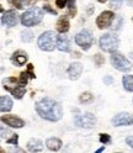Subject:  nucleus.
Segmentation results:
<instances>
[{
	"label": "nucleus",
	"mask_w": 133,
	"mask_h": 153,
	"mask_svg": "<svg viewBox=\"0 0 133 153\" xmlns=\"http://www.w3.org/2000/svg\"><path fill=\"white\" fill-rule=\"evenodd\" d=\"M36 111L40 116L48 121H59L63 116V109L59 102L51 98H43L36 104Z\"/></svg>",
	"instance_id": "nucleus-1"
},
{
	"label": "nucleus",
	"mask_w": 133,
	"mask_h": 153,
	"mask_svg": "<svg viewBox=\"0 0 133 153\" xmlns=\"http://www.w3.org/2000/svg\"><path fill=\"white\" fill-rule=\"evenodd\" d=\"M3 85H4V89L10 91L14 95V98H16V99H22V97L26 94L25 85L21 84L20 79L14 78V76L3 79Z\"/></svg>",
	"instance_id": "nucleus-2"
},
{
	"label": "nucleus",
	"mask_w": 133,
	"mask_h": 153,
	"mask_svg": "<svg viewBox=\"0 0 133 153\" xmlns=\"http://www.w3.org/2000/svg\"><path fill=\"white\" fill-rule=\"evenodd\" d=\"M43 19V11L38 7H32L30 10H27L26 13H24V15L21 16V24L24 26H35L37 24H40Z\"/></svg>",
	"instance_id": "nucleus-3"
},
{
	"label": "nucleus",
	"mask_w": 133,
	"mask_h": 153,
	"mask_svg": "<svg viewBox=\"0 0 133 153\" xmlns=\"http://www.w3.org/2000/svg\"><path fill=\"white\" fill-rule=\"evenodd\" d=\"M38 47L44 52H52L55 48V33L53 31H46L43 32L38 40H37Z\"/></svg>",
	"instance_id": "nucleus-4"
},
{
	"label": "nucleus",
	"mask_w": 133,
	"mask_h": 153,
	"mask_svg": "<svg viewBox=\"0 0 133 153\" xmlns=\"http://www.w3.org/2000/svg\"><path fill=\"white\" fill-rule=\"evenodd\" d=\"M118 37L113 33H105L100 38V47L105 52H115L118 47Z\"/></svg>",
	"instance_id": "nucleus-5"
},
{
	"label": "nucleus",
	"mask_w": 133,
	"mask_h": 153,
	"mask_svg": "<svg viewBox=\"0 0 133 153\" xmlns=\"http://www.w3.org/2000/svg\"><path fill=\"white\" fill-rule=\"evenodd\" d=\"M110 59H111V64L120 72H128L132 68L131 62L126 58L125 56L118 53V52H112Z\"/></svg>",
	"instance_id": "nucleus-6"
},
{
	"label": "nucleus",
	"mask_w": 133,
	"mask_h": 153,
	"mask_svg": "<svg viewBox=\"0 0 133 153\" xmlns=\"http://www.w3.org/2000/svg\"><path fill=\"white\" fill-rule=\"evenodd\" d=\"M75 125L79 127H84V128H91L95 126L96 123V117L95 115H92L91 112H85L81 115H77L74 119Z\"/></svg>",
	"instance_id": "nucleus-7"
},
{
	"label": "nucleus",
	"mask_w": 133,
	"mask_h": 153,
	"mask_svg": "<svg viewBox=\"0 0 133 153\" xmlns=\"http://www.w3.org/2000/svg\"><path fill=\"white\" fill-rule=\"evenodd\" d=\"M75 42H77V45L80 47L81 50L88 51L91 47V45H92V35H91V32L88 31V30L80 31L79 33H77V36H75Z\"/></svg>",
	"instance_id": "nucleus-8"
},
{
	"label": "nucleus",
	"mask_w": 133,
	"mask_h": 153,
	"mask_svg": "<svg viewBox=\"0 0 133 153\" xmlns=\"http://www.w3.org/2000/svg\"><path fill=\"white\" fill-rule=\"evenodd\" d=\"M113 20H115V14L112 11H103L96 19V25L100 30H103V28L110 27L112 25Z\"/></svg>",
	"instance_id": "nucleus-9"
},
{
	"label": "nucleus",
	"mask_w": 133,
	"mask_h": 153,
	"mask_svg": "<svg viewBox=\"0 0 133 153\" xmlns=\"http://www.w3.org/2000/svg\"><path fill=\"white\" fill-rule=\"evenodd\" d=\"M113 126H129L133 125V116L128 112H121L112 119Z\"/></svg>",
	"instance_id": "nucleus-10"
},
{
	"label": "nucleus",
	"mask_w": 133,
	"mask_h": 153,
	"mask_svg": "<svg viewBox=\"0 0 133 153\" xmlns=\"http://www.w3.org/2000/svg\"><path fill=\"white\" fill-rule=\"evenodd\" d=\"M0 120H1V122H4L5 125H7L9 127H13V128H21L25 126V121L17 116H14V115H4Z\"/></svg>",
	"instance_id": "nucleus-11"
},
{
	"label": "nucleus",
	"mask_w": 133,
	"mask_h": 153,
	"mask_svg": "<svg viewBox=\"0 0 133 153\" xmlns=\"http://www.w3.org/2000/svg\"><path fill=\"white\" fill-rule=\"evenodd\" d=\"M17 13L15 10H7L6 13H4L3 17H1V24L4 26H7V27H14L17 25Z\"/></svg>",
	"instance_id": "nucleus-12"
},
{
	"label": "nucleus",
	"mask_w": 133,
	"mask_h": 153,
	"mask_svg": "<svg viewBox=\"0 0 133 153\" xmlns=\"http://www.w3.org/2000/svg\"><path fill=\"white\" fill-rule=\"evenodd\" d=\"M81 72H83V65L81 63H77V62H74L69 65V68H68V75H69V78L72 80H77L79 79V76L81 75Z\"/></svg>",
	"instance_id": "nucleus-13"
},
{
	"label": "nucleus",
	"mask_w": 133,
	"mask_h": 153,
	"mask_svg": "<svg viewBox=\"0 0 133 153\" xmlns=\"http://www.w3.org/2000/svg\"><path fill=\"white\" fill-rule=\"evenodd\" d=\"M27 58H28L27 53H26L25 51L18 50V51L14 52V54H13V57H11V61H13V63H14L15 65L20 67V65H24V64H26V62H27Z\"/></svg>",
	"instance_id": "nucleus-14"
},
{
	"label": "nucleus",
	"mask_w": 133,
	"mask_h": 153,
	"mask_svg": "<svg viewBox=\"0 0 133 153\" xmlns=\"http://www.w3.org/2000/svg\"><path fill=\"white\" fill-rule=\"evenodd\" d=\"M57 48L62 52H69L70 51V41L65 35H61L57 38Z\"/></svg>",
	"instance_id": "nucleus-15"
},
{
	"label": "nucleus",
	"mask_w": 133,
	"mask_h": 153,
	"mask_svg": "<svg viewBox=\"0 0 133 153\" xmlns=\"http://www.w3.org/2000/svg\"><path fill=\"white\" fill-rule=\"evenodd\" d=\"M57 31L61 32V33H65V32H68L69 30V20H68V17L66 16H61L58 19V21H57Z\"/></svg>",
	"instance_id": "nucleus-16"
},
{
	"label": "nucleus",
	"mask_w": 133,
	"mask_h": 153,
	"mask_svg": "<svg viewBox=\"0 0 133 153\" xmlns=\"http://www.w3.org/2000/svg\"><path fill=\"white\" fill-rule=\"evenodd\" d=\"M46 145H47V148H50L53 152H57L62 148V141L57 137H51L46 141Z\"/></svg>",
	"instance_id": "nucleus-17"
},
{
	"label": "nucleus",
	"mask_w": 133,
	"mask_h": 153,
	"mask_svg": "<svg viewBox=\"0 0 133 153\" xmlns=\"http://www.w3.org/2000/svg\"><path fill=\"white\" fill-rule=\"evenodd\" d=\"M13 109V100L9 97H0V111L7 112Z\"/></svg>",
	"instance_id": "nucleus-18"
},
{
	"label": "nucleus",
	"mask_w": 133,
	"mask_h": 153,
	"mask_svg": "<svg viewBox=\"0 0 133 153\" xmlns=\"http://www.w3.org/2000/svg\"><path fill=\"white\" fill-rule=\"evenodd\" d=\"M38 0H10V3L18 10H22L26 6H31Z\"/></svg>",
	"instance_id": "nucleus-19"
},
{
	"label": "nucleus",
	"mask_w": 133,
	"mask_h": 153,
	"mask_svg": "<svg viewBox=\"0 0 133 153\" xmlns=\"http://www.w3.org/2000/svg\"><path fill=\"white\" fill-rule=\"evenodd\" d=\"M42 148H43V146H42V142L40 140L32 138L27 142V149L30 152H41Z\"/></svg>",
	"instance_id": "nucleus-20"
},
{
	"label": "nucleus",
	"mask_w": 133,
	"mask_h": 153,
	"mask_svg": "<svg viewBox=\"0 0 133 153\" xmlns=\"http://www.w3.org/2000/svg\"><path fill=\"white\" fill-rule=\"evenodd\" d=\"M123 88L127 91H133V75H125L122 79Z\"/></svg>",
	"instance_id": "nucleus-21"
},
{
	"label": "nucleus",
	"mask_w": 133,
	"mask_h": 153,
	"mask_svg": "<svg viewBox=\"0 0 133 153\" xmlns=\"http://www.w3.org/2000/svg\"><path fill=\"white\" fill-rule=\"evenodd\" d=\"M79 100H80L81 104H89V102H91V101L94 100V97H92L91 93H83V94L80 95Z\"/></svg>",
	"instance_id": "nucleus-22"
},
{
	"label": "nucleus",
	"mask_w": 133,
	"mask_h": 153,
	"mask_svg": "<svg viewBox=\"0 0 133 153\" xmlns=\"http://www.w3.org/2000/svg\"><path fill=\"white\" fill-rule=\"evenodd\" d=\"M21 40L24 42H31L33 40V33L30 30H24L21 32Z\"/></svg>",
	"instance_id": "nucleus-23"
},
{
	"label": "nucleus",
	"mask_w": 133,
	"mask_h": 153,
	"mask_svg": "<svg viewBox=\"0 0 133 153\" xmlns=\"http://www.w3.org/2000/svg\"><path fill=\"white\" fill-rule=\"evenodd\" d=\"M66 6L69 7V15L72 17L75 16L77 14V6H75V0H68V3H66Z\"/></svg>",
	"instance_id": "nucleus-24"
},
{
	"label": "nucleus",
	"mask_w": 133,
	"mask_h": 153,
	"mask_svg": "<svg viewBox=\"0 0 133 153\" xmlns=\"http://www.w3.org/2000/svg\"><path fill=\"white\" fill-rule=\"evenodd\" d=\"M94 61H95V63H96L98 67H100V65L103 64V62H105V58H103V56H102V54L96 53V54L94 56Z\"/></svg>",
	"instance_id": "nucleus-25"
},
{
	"label": "nucleus",
	"mask_w": 133,
	"mask_h": 153,
	"mask_svg": "<svg viewBox=\"0 0 133 153\" xmlns=\"http://www.w3.org/2000/svg\"><path fill=\"white\" fill-rule=\"evenodd\" d=\"M123 4V0H111V3H110V6L112 9H120Z\"/></svg>",
	"instance_id": "nucleus-26"
},
{
	"label": "nucleus",
	"mask_w": 133,
	"mask_h": 153,
	"mask_svg": "<svg viewBox=\"0 0 133 153\" xmlns=\"http://www.w3.org/2000/svg\"><path fill=\"white\" fill-rule=\"evenodd\" d=\"M110 141H111L110 135H106V133H101L100 135V142L103 143V145H106V143H109Z\"/></svg>",
	"instance_id": "nucleus-27"
},
{
	"label": "nucleus",
	"mask_w": 133,
	"mask_h": 153,
	"mask_svg": "<svg viewBox=\"0 0 133 153\" xmlns=\"http://www.w3.org/2000/svg\"><path fill=\"white\" fill-rule=\"evenodd\" d=\"M17 142H18V136L17 135H14L13 133V136L10 137V138H7V143L9 145H17Z\"/></svg>",
	"instance_id": "nucleus-28"
},
{
	"label": "nucleus",
	"mask_w": 133,
	"mask_h": 153,
	"mask_svg": "<svg viewBox=\"0 0 133 153\" xmlns=\"http://www.w3.org/2000/svg\"><path fill=\"white\" fill-rule=\"evenodd\" d=\"M66 3H68V0H55V5L59 9H63L64 6H66Z\"/></svg>",
	"instance_id": "nucleus-29"
},
{
	"label": "nucleus",
	"mask_w": 133,
	"mask_h": 153,
	"mask_svg": "<svg viewBox=\"0 0 133 153\" xmlns=\"http://www.w3.org/2000/svg\"><path fill=\"white\" fill-rule=\"evenodd\" d=\"M7 135H13V133H10V132H9V130H5V128H3L1 126H0V136L6 137Z\"/></svg>",
	"instance_id": "nucleus-30"
},
{
	"label": "nucleus",
	"mask_w": 133,
	"mask_h": 153,
	"mask_svg": "<svg viewBox=\"0 0 133 153\" xmlns=\"http://www.w3.org/2000/svg\"><path fill=\"white\" fill-rule=\"evenodd\" d=\"M44 11H47V13H50V14H53V15H57V11L55 10H53V9L50 6V5H44Z\"/></svg>",
	"instance_id": "nucleus-31"
},
{
	"label": "nucleus",
	"mask_w": 133,
	"mask_h": 153,
	"mask_svg": "<svg viewBox=\"0 0 133 153\" xmlns=\"http://www.w3.org/2000/svg\"><path fill=\"white\" fill-rule=\"evenodd\" d=\"M117 24L115 22V25L112 26V30H118V28H121V24H122V19H117Z\"/></svg>",
	"instance_id": "nucleus-32"
},
{
	"label": "nucleus",
	"mask_w": 133,
	"mask_h": 153,
	"mask_svg": "<svg viewBox=\"0 0 133 153\" xmlns=\"http://www.w3.org/2000/svg\"><path fill=\"white\" fill-rule=\"evenodd\" d=\"M126 142H127V145H128L129 147L133 148V136H128V137L126 138Z\"/></svg>",
	"instance_id": "nucleus-33"
},
{
	"label": "nucleus",
	"mask_w": 133,
	"mask_h": 153,
	"mask_svg": "<svg viewBox=\"0 0 133 153\" xmlns=\"http://www.w3.org/2000/svg\"><path fill=\"white\" fill-rule=\"evenodd\" d=\"M103 82H105L106 84H111L112 83V78H111V76H106V78L103 79Z\"/></svg>",
	"instance_id": "nucleus-34"
},
{
	"label": "nucleus",
	"mask_w": 133,
	"mask_h": 153,
	"mask_svg": "<svg viewBox=\"0 0 133 153\" xmlns=\"http://www.w3.org/2000/svg\"><path fill=\"white\" fill-rule=\"evenodd\" d=\"M126 1H127V4H128L129 6H132V7H133V0H126Z\"/></svg>",
	"instance_id": "nucleus-35"
},
{
	"label": "nucleus",
	"mask_w": 133,
	"mask_h": 153,
	"mask_svg": "<svg viewBox=\"0 0 133 153\" xmlns=\"http://www.w3.org/2000/svg\"><path fill=\"white\" fill-rule=\"evenodd\" d=\"M92 10H94V7H92V5H90V9L88 10V14H91V13H92Z\"/></svg>",
	"instance_id": "nucleus-36"
},
{
	"label": "nucleus",
	"mask_w": 133,
	"mask_h": 153,
	"mask_svg": "<svg viewBox=\"0 0 133 153\" xmlns=\"http://www.w3.org/2000/svg\"><path fill=\"white\" fill-rule=\"evenodd\" d=\"M102 151H103V147H101V148H99V149H98L96 152H98V153H100V152H102Z\"/></svg>",
	"instance_id": "nucleus-37"
},
{
	"label": "nucleus",
	"mask_w": 133,
	"mask_h": 153,
	"mask_svg": "<svg viewBox=\"0 0 133 153\" xmlns=\"http://www.w3.org/2000/svg\"><path fill=\"white\" fill-rule=\"evenodd\" d=\"M98 1H99V3H102V4H103V3H106L107 0H98Z\"/></svg>",
	"instance_id": "nucleus-38"
},
{
	"label": "nucleus",
	"mask_w": 133,
	"mask_h": 153,
	"mask_svg": "<svg viewBox=\"0 0 133 153\" xmlns=\"http://www.w3.org/2000/svg\"><path fill=\"white\" fill-rule=\"evenodd\" d=\"M3 11H4V7H3L1 5H0V13H3Z\"/></svg>",
	"instance_id": "nucleus-39"
},
{
	"label": "nucleus",
	"mask_w": 133,
	"mask_h": 153,
	"mask_svg": "<svg viewBox=\"0 0 133 153\" xmlns=\"http://www.w3.org/2000/svg\"><path fill=\"white\" fill-rule=\"evenodd\" d=\"M0 152H1V153H3V152H5V151H4V149H3L1 147H0Z\"/></svg>",
	"instance_id": "nucleus-40"
}]
</instances>
